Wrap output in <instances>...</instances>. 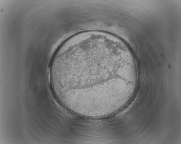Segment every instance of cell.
<instances>
[{"mask_svg": "<svg viewBox=\"0 0 181 144\" xmlns=\"http://www.w3.org/2000/svg\"><path fill=\"white\" fill-rule=\"evenodd\" d=\"M57 77L66 99L75 107L101 109L121 93L132 74L125 58L109 48L97 45L82 46L63 56Z\"/></svg>", "mask_w": 181, "mask_h": 144, "instance_id": "cell-1", "label": "cell"}]
</instances>
